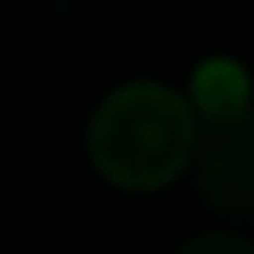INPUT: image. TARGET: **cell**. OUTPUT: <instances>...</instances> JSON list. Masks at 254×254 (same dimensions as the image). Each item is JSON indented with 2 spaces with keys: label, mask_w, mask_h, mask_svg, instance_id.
<instances>
[{
  "label": "cell",
  "mask_w": 254,
  "mask_h": 254,
  "mask_svg": "<svg viewBox=\"0 0 254 254\" xmlns=\"http://www.w3.org/2000/svg\"><path fill=\"white\" fill-rule=\"evenodd\" d=\"M198 119L187 113L181 91L153 79L119 85L91 119V164L102 181L125 192H158L192 164Z\"/></svg>",
  "instance_id": "obj_1"
},
{
  "label": "cell",
  "mask_w": 254,
  "mask_h": 254,
  "mask_svg": "<svg viewBox=\"0 0 254 254\" xmlns=\"http://www.w3.org/2000/svg\"><path fill=\"white\" fill-rule=\"evenodd\" d=\"M187 170H192V181H198V198L215 209L220 220L243 226L254 215V141H249V119L198 136Z\"/></svg>",
  "instance_id": "obj_2"
},
{
  "label": "cell",
  "mask_w": 254,
  "mask_h": 254,
  "mask_svg": "<svg viewBox=\"0 0 254 254\" xmlns=\"http://www.w3.org/2000/svg\"><path fill=\"white\" fill-rule=\"evenodd\" d=\"M187 113L198 119V130H220V125H243L249 119V73L232 57H209L192 68L187 85Z\"/></svg>",
  "instance_id": "obj_3"
},
{
  "label": "cell",
  "mask_w": 254,
  "mask_h": 254,
  "mask_svg": "<svg viewBox=\"0 0 254 254\" xmlns=\"http://www.w3.org/2000/svg\"><path fill=\"white\" fill-rule=\"evenodd\" d=\"M181 254H254V243L243 232H203L192 243H181Z\"/></svg>",
  "instance_id": "obj_4"
}]
</instances>
